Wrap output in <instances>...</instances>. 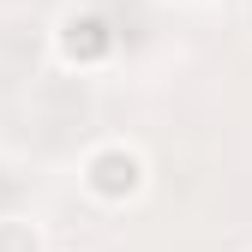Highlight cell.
Wrapping results in <instances>:
<instances>
[{
	"label": "cell",
	"instance_id": "obj_2",
	"mask_svg": "<svg viewBox=\"0 0 252 252\" xmlns=\"http://www.w3.org/2000/svg\"><path fill=\"white\" fill-rule=\"evenodd\" d=\"M48 54H54V66H66V72H102L120 54V30L96 6H66L48 24Z\"/></svg>",
	"mask_w": 252,
	"mask_h": 252
},
{
	"label": "cell",
	"instance_id": "obj_4",
	"mask_svg": "<svg viewBox=\"0 0 252 252\" xmlns=\"http://www.w3.org/2000/svg\"><path fill=\"white\" fill-rule=\"evenodd\" d=\"M246 252H252V246H246Z\"/></svg>",
	"mask_w": 252,
	"mask_h": 252
},
{
	"label": "cell",
	"instance_id": "obj_1",
	"mask_svg": "<svg viewBox=\"0 0 252 252\" xmlns=\"http://www.w3.org/2000/svg\"><path fill=\"white\" fill-rule=\"evenodd\" d=\"M78 192L96 210H132L150 192V156L132 138H96L78 156Z\"/></svg>",
	"mask_w": 252,
	"mask_h": 252
},
{
	"label": "cell",
	"instance_id": "obj_3",
	"mask_svg": "<svg viewBox=\"0 0 252 252\" xmlns=\"http://www.w3.org/2000/svg\"><path fill=\"white\" fill-rule=\"evenodd\" d=\"M0 252H54L48 222H36V216H24V210H6L0 216Z\"/></svg>",
	"mask_w": 252,
	"mask_h": 252
}]
</instances>
